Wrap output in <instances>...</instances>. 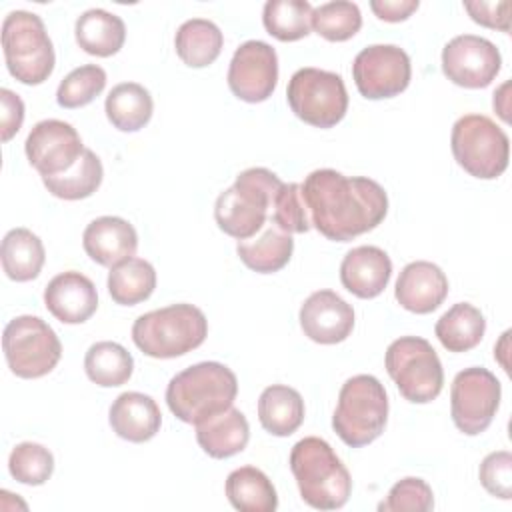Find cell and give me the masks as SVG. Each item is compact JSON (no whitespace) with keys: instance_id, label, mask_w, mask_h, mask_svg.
I'll return each mask as SVG.
<instances>
[{"instance_id":"1","label":"cell","mask_w":512,"mask_h":512,"mask_svg":"<svg viewBox=\"0 0 512 512\" xmlns=\"http://www.w3.org/2000/svg\"><path fill=\"white\" fill-rule=\"evenodd\" d=\"M300 186L310 224L328 240L348 242L386 218L388 196L376 180L320 168Z\"/></svg>"},{"instance_id":"2","label":"cell","mask_w":512,"mask_h":512,"mask_svg":"<svg viewBox=\"0 0 512 512\" xmlns=\"http://www.w3.org/2000/svg\"><path fill=\"white\" fill-rule=\"evenodd\" d=\"M236 394L238 380L228 366L198 362L168 382L166 404L178 420L196 426L230 408Z\"/></svg>"},{"instance_id":"3","label":"cell","mask_w":512,"mask_h":512,"mask_svg":"<svg viewBox=\"0 0 512 512\" xmlns=\"http://www.w3.org/2000/svg\"><path fill=\"white\" fill-rule=\"evenodd\" d=\"M290 470L308 506L336 510L348 502L352 478L326 440L318 436L298 440L290 452Z\"/></svg>"},{"instance_id":"4","label":"cell","mask_w":512,"mask_h":512,"mask_svg":"<svg viewBox=\"0 0 512 512\" xmlns=\"http://www.w3.org/2000/svg\"><path fill=\"white\" fill-rule=\"evenodd\" d=\"M282 180L268 168H248L236 176L214 204L218 228L236 238H252L268 220V210L282 188Z\"/></svg>"},{"instance_id":"5","label":"cell","mask_w":512,"mask_h":512,"mask_svg":"<svg viewBox=\"0 0 512 512\" xmlns=\"http://www.w3.org/2000/svg\"><path fill=\"white\" fill-rule=\"evenodd\" d=\"M208 336V320L194 304H170L138 316L132 324L136 348L150 358H176L198 348Z\"/></svg>"},{"instance_id":"6","label":"cell","mask_w":512,"mask_h":512,"mask_svg":"<svg viewBox=\"0 0 512 512\" xmlns=\"http://www.w3.org/2000/svg\"><path fill=\"white\" fill-rule=\"evenodd\" d=\"M386 420L388 394L376 376L358 374L342 384L332 428L346 446L360 448L374 442L384 432Z\"/></svg>"},{"instance_id":"7","label":"cell","mask_w":512,"mask_h":512,"mask_svg":"<svg viewBox=\"0 0 512 512\" xmlns=\"http://www.w3.org/2000/svg\"><path fill=\"white\" fill-rule=\"evenodd\" d=\"M2 50L8 72L26 86L50 78L56 56L42 18L34 12L14 10L2 22Z\"/></svg>"},{"instance_id":"8","label":"cell","mask_w":512,"mask_h":512,"mask_svg":"<svg viewBox=\"0 0 512 512\" xmlns=\"http://www.w3.org/2000/svg\"><path fill=\"white\" fill-rule=\"evenodd\" d=\"M450 146L458 166L474 178H498L510 160L506 132L484 114H466L452 126Z\"/></svg>"},{"instance_id":"9","label":"cell","mask_w":512,"mask_h":512,"mask_svg":"<svg viewBox=\"0 0 512 512\" xmlns=\"http://www.w3.org/2000/svg\"><path fill=\"white\" fill-rule=\"evenodd\" d=\"M386 372L412 404H428L442 392L444 370L432 344L420 336H400L386 350Z\"/></svg>"},{"instance_id":"10","label":"cell","mask_w":512,"mask_h":512,"mask_svg":"<svg viewBox=\"0 0 512 512\" xmlns=\"http://www.w3.org/2000/svg\"><path fill=\"white\" fill-rule=\"evenodd\" d=\"M2 350L12 374L26 380L46 376L62 356V344L52 326L30 314L16 316L6 324Z\"/></svg>"},{"instance_id":"11","label":"cell","mask_w":512,"mask_h":512,"mask_svg":"<svg viewBox=\"0 0 512 512\" xmlns=\"http://www.w3.org/2000/svg\"><path fill=\"white\" fill-rule=\"evenodd\" d=\"M286 100L290 110L316 128L336 126L348 110V92L336 72L320 68H300L292 74Z\"/></svg>"},{"instance_id":"12","label":"cell","mask_w":512,"mask_h":512,"mask_svg":"<svg viewBox=\"0 0 512 512\" xmlns=\"http://www.w3.org/2000/svg\"><path fill=\"white\" fill-rule=\"evenodd\" d=\"M500 396V382L490 370L482 366L464 368L454 376L450 386V414L454 426L468 436L484 432L498 412Z\"/></svg>"},{"instance_id":"13","label":"cell","mask_w":512,"mask_h":512,"mask_svg":"<svg viewBox=\"0 0 512 512\" xmlns=\"http://www.w3.org/2000/svg\"><path fill=\"white\" fill-rule=\"evenodd\" d=\"M352 76L364 98H394L410 84V56L394 44H372L356 54Z\"/></svg>"},{"instance_id":"14","label":"cell","mask_w":512,"mask_h":512,"mask_svg":"<svg viewBox=\"0 0 512 512\" xmlns=\"http://www.w3.org/2000/svg\"><path fill=\"white\" fill-rule=\"evenodd\" d=\"M500 68L502 56L498 48L482 36H454L442 50L444 76L462 88H486Z\"/></svg>"},{"instance_id":"15","label":"cell","mask_w":512,"mask_h":512,"mask_svg":"<svg viewBox=\"0 0 512 512\" xmlns=\"http://www.w3.org/2000/svg\"><path fill=\"white\" fill-rule=\"evenodd\" d=\"M278 84L276 50L262 40H248L236 48L228 66V86L244 102L256 104L272 96Z\"/></svg>"},{"instance_id":"16","label":"cell","mask_w":512,"mask_h":512,"mask_svg":"<svg viewBox=\"0 0 512 512\" xmlns=\"http://www.w3.org/2000/svg\"><path fill=\"white\" fill-rule=\"evenodd\" d=\"M24 150L30 166L44 178L58 176L72 168L86 148L72 124L48 118L32 126Z\"/></svg>"},{"instance_id":"17","label":"cell","mask_w":512,"mask_h":512,"mask_svg":"<svg viewBox=\"0 0 512 512\" xmlns=\"http://www.w3.org/2000/svg\"><path fill=\"white\" fill-rule=\"evenodd\" d=\"M300 328L318 344L344 342L354 330V308L334 290H316L300 306Z\"/></svg>"},{"instance_id":"18","label":"cell","mask_w":512,"mask_h":512,"mask_svg":"<svg viewBox=\"0 0 512 512\" xmlns=\"http://www.w3.org/2000/svg\"><path fill=\"white\" fill-rule=\"evenodd\" d=\"M44 304L62 324H82L96 312L98 292L88 276L68 270L46 284Z\"/></svg>"},{"instance_id":"19","label":"cell","mask_w":512,"mask_h":512,"mask_svg":"<svg viewBox=\"0 0 512 512\" xmlns=\"http://www.w3.org/2000/svg\"><path fill=\"white\" fill-rule=\"evenodd\" d=\"M394 296L398 304L414 314L434 312L448 296V278L440 266L428 260H416L402 268Z\"/></svg>"},{"instance_id":"20","label":"cell","mask_w":512,"mask_h":512,"mask_svg":"<svg viewBox=\"0 0 512 512\" xmlns=\"http://www.w3.org/2000/svg\"><path fill=\"white\" fill-rule=\"evenodd\" d=\"M82 246L90 260L112 268L136 254L138 234L124 218L100 216L84 228Z\"/></svg>"},{"instance_id":"21","label":"cell","mask_w":512,"mask_h":512,"mask_svg":"<svg viewBox=\"0 0 512 512\" xmlns=\"http://www.w3.org/2000/svg\"><path fill=\"white\" fill-rule=\"evenodd\" d=\"M392 276V260L378 246L352 248L340 264L342 286L358 298H376Z\"/></svg>"},{"instance_id":"22","label":"cell","mask_w":512,"mask_h":512,"mask_svg":"<svg viewBox=\"0 0 512 512\" xmlns=\"http://www.w3.org/2000/svg\"><path fill=\"white\" fill-rule=\"evenodd\" d=\"M108 422L122 440L142 444L158 434L162 414L152 396L142 392H124L112 402Z\"/></svg>"},{"instance_id":"23","label":"cell","mask_w":512,"mask_h":512,"mask_svg":"<svg viewBox=\"0 0 512 512\" xmlns=\"http://www.w3.org/2000/svg\"><path fill=\"white\" fill-rule=\"evenodd\" d=\"M196 440L200 448L212 458H230L242 452L250 440V426L246 416L230 406L224 412L196 424Z\"/></svg>"},{"instance_id":"24","label":"cell","mask_w":512,"mask_h":512,"mask_svg":"<svg viewBox=\"0 0 512 512\" xmlns=\"http://www.w3.org/2000/svg\"><path fill=\"white\" fill-rule=\"evenodd\" d=\"M258 420L272 436H290L304 422V400L298 390L272 384L258 398Z\"/></svg>"},{"instance_id":"25","label":"cell","mask_w":512,"mask_h":512,"mask_svg":"<svg viewBox=\"0 0 512 512\" xmlns=\"http://www.w3.org/2000/svg\"><path fill=\"white\" fill-rule=\"evenodd\" d=\"M74 34L78 46L86 54L108 58L124 46L126 26L120 16L102 8H92L78 16Z\"/></svg>"},{"instance_id":"26","label":"cell","mask_w":512,"mask_h":512,"mask_svg":"<svg viewBox=\"0 0 512 512\" xmlns=\"http://www.w3.org/2000/svg\"><path fill=\"white\" fill-rule=\"evenodd\" d=\"M228 502L240 512H274L278 494L270 478L256 466H242L226 478Z\"/></svg>"},{"instance_id":"27","label":"cell","mask_w":512,"mask_h":512,"mask_svg":"<svg viewBox=\"0 0 512 512\" xmlns=\"http://www.w3.org/2000/svg\"><path fill=\"white\" fill-rule=\"evenodd\" d=\"M240 260L258 274H272L282 270L294 252L292 234L280 230L276 224L270 226L258 236L240 240L236 246Z\"/></svg>"},{"instance_id":"28","label":"cell","mask_w":512,"mask_h":512,"mask_svg":"<svg viewBox=\"0 0 512 512\" xmlns=\"http://www.w3.org/2000/svg\"><path fill=\"white\" fill-rule=\"evenodd\" d=\"M224 46L222 30L206 18H190L176 30L174 48L178 58L190 68L212 64Z\"/></svg>"},{"instance_id":"29","label":"cell","mask_w":512,"mask_h":512,"mask_svg":"<svg viewBox=\"0 0 512 512\" xmlns=\"http://www.w3.org/2000/svg\"><path fill=\"white\" fill-rule=\"evenodd\" d=\"M434 332L448 352H468L484 338L486 320L476 306L458 302L438 318Z\"/></svg>"},{"instance_id":"30","label":"cell","mask_w":512,"mask_h":512,"mask_svg":"<svg viewBox=\"0 0 512 512\" xmlns=\"http://www.w3.org/2000/svg\"><path fill=\"white\" fill-rule=\"evenodd\" d=\"M104 110L114 128L120 132H136L150 122L154 100L142 84L122 82L106 96Z\"/></svg>"},{"instance_id":"31","label":"cell","mask_w":512,"mask_h":512,"mask_svg":"<svg viewBox=\"0 0 512 512\" xmlns=\"http://www.w3.org/2000/svg\"><path fill=\"white\" fill-rule=\"evenodd\" d=\"M2 270L14 282L34 280L46 260L42 240L28 228H12L2 240Z\"/></svg>"},{"instance_id":"32","label":"cell","mask_w":512,"mask_h":512,"mask_svg":"<svg viewBox=\"0 0 512 512\" xmlns=\"http://www.w3.org/2000/svg\"><path fill=\"white\" fill-rule=\"evenodd\" d=\"M156 288V270L144 258H128L110 268L108 292L120 306H134L152 296Z\"/></svg>"},{"instance_id":"33","label":"cell","mask_w":512,"mask_h":512,"mask_svg":"<svg viewBox=\"0 0 512 512\" xmlns=\"http://www.w3.org/2000/svg\"><path fill=\"white\" fill-rule=\"evenodd\" d=\"M84 370L94 384L114 388L130 380L134 372V358L122 344L102 340L88 348L84 356Z\"/></svg>"},{"instance_id":"34","label":"cell","mask_w":512,"mask_h":512,"mask_svg":"<svg viewBox=\"0 0 512 512\" xmlns=\"http://www.w3.org/2000/svg\"><path fill=\"white\" fill-rule=\"evenodd\" d=\"M104 178V168L94 150L86 148L72 168L58 176H44L46 190L62 200H82L92 196Z\"/></svg>"},{"instance_id":"35","label":"cell","mask_w":512,"mask_h":512,"mask_svg":"<svg viewBox=\"0 0 512 512\" xmlns=\"http://www.w3.org/2000/svg\"><path fill=\"white\" fill-rule=\"evenodd\" d=\"M312 4L306 0H268L262 22L270 36L280 42H294L310 34Z\"/></svg>"},{"instance_id":"36","label":"cell","mask_w":512,"mask_h":512,"mask_svg":"<svg viewBox=\"0 0 512 512\" xmlns=\"http://www.w3.org/2000/svg\"><path fill=\"white\" fill-rule=\"evenodd\" d=\"M362 26L360 8L348 0L320 4L312 10V28L328 42H344Z\"/></svg>"},{"instance_id":"37","label":"cell","mask_w":512,"mask_h":512,"mask_svg":"<svg viewBox=\"0 0 512 512\" xmlns=\"http://www.w3.org/2000/svg\"><path fill=\"white\" fill-rule=\"evenodd\" d=\"M8 470L20 484L40 486L54 472V456L38 442H20L10 452Z\"/></svg>"},{"instance_id":"38","label":"cell","mask_w":512,"mask_h":512,"mask_svg":"<svg viewBox=\"0 0 512 512\" xmlns=\"http://www.w3.org/2000/svg\"><path fill=\"white\" fill-rule=\"evenodd\" d=\"M106 88V72L98 64H84L64 76L56 90V102L62 108H82Z\"/></svg>"},{"instance_id":"39","label":"cell","mask_w":512,"mask_h":512,"mask_svg":"<svg viewBox=\"0 0 512 512\" xmlns=\"http://www.w3.org/2000/svg\"><path fill=\"white\" fill-rule=\"evenodd\" d=\"M270 222L288 234H304L312 228L308 208L302 196V186L298 182L282 184L272 204Z\"/></svg>"},{"instance_id":"40","label":"cell","mask_w":512,"mask_h":512,"mask_svg":"<svg viewBox=\"0 0 512 512\" xmlns=\"http://www.w3.org/2000/svg\"><path fill=\"white\" fill-rule=\"evenodd\" d=\"M434 508L432 488L422 478H402L396 482L386 500L378 504L382 512H428Z\"/></svg>"},{"instance_id":"41","label":"cell","mask_w":512,"mask_h":512,"mask_svg":"<svg viewBox=\"0 0 512 512\" xmlns=\"http://www.w3.org/2000/svg\"><path fill=\"white\" fill-rule=\"evenodd\" d=\"M480 484L494 498H512V454L508 450L490 452L478 470Z\"/></svg>"},{"instance_id":"42","label":"cell","mask_w":512,"mask_h":512,"mask_svg":"<svg viewBox=\"0 0 512 512\" xmlns=\"http://www.w3.org/2000/svg\"><path fill=\"white\" fill-rule=\"evenodd\" d=\"M464 10L480 26L502 30V32H510V10H512V4L508 0H500V2L466 0L464 2Z\"/></svg>"},{"instance_id":"43","label":"cell","mask_w":512,"mask_h":512,"mask_svg":"<svg viewBox=\"0 0 512 512\" xmlns=\"http://www.w3.org/2000/svg\"><path fill=\"white\" fill-rule=\"evenodd\" d=\"M0 102H2V128H0L2 130V142H8L22 128L24 102L18 94H14L8 88L0 90Z\"/></svg>"},{"instance_id":"44","label":"cell","mask_w":512,"mask_h":512,"mask_svg":"<svg viewBox=\"0 0 512 512\" xmlns=\"http://www.w3.org/2000/svg\"><path fill=\"white\" fill-rule=\"evenodd\" d=\"M420 6L418 0H372V12L384 22H402Z\"/></svg>"},{"instance_id":"45","label":"cell","mask_w":512,"mask_h":512,"mask_svg":"<svg viewBox=\"0 0 512 512\" xmlns=\"http://www.w3.org/2000/svg\"><path fill=\"white\" fill-rule=\"evenodd\" d=\"M508 88H510V84L504 82V84L494 92V110L500 114V118H502L504 122L510 120V116H508V96H506Z\"/></svg>"}]
</instances>
